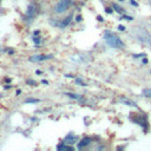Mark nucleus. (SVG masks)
<instances>
[{
	"label": "nucleus",
	"instance_id": "16",
	"mask_svg": "<svg viewBox=\"0 0 151 151\" xmlns=\"http://www.w3.org/2000/svg\"><path fill=\"white\" fill-rule=\"evenodd\" d=\"M32 39H33V43H35L37 45L38 44H40L41 43V37H39V35H33V38H32Z\"/></svg>",
	"mask_w": 151,
	"mask_h": 151
},
{
	"label": "nucleus",
	"instance_id": "23",
	"mask_svg": "<svg viewBox=\"0 0 151 151\" xmlns=\"http://www.w3.org/2000/svg\"><path fill=\"white\" fill-rule=\"evenodd\" d=\"M97 20L100 21V22H103V21H104V18H103L102 16H98V17H97Z\"/></svg>",
	"mask_w": 151,
	"mask_h": 151
},
{
	"label": "nucleus",
	"instance_id": "12",
	"mask_svg": "<svg viewBox=\"0 0 151 151\" xmlns=\"http://www.w3.org/2000/svg\"><path fill=\"white\" fill-rule=\"evenodd\" d=\"M34 103H40V99L37 98H29L25 100V104H34Z\"/></svg>",
	"mask_w": 151,
	"mask_h": 151
},
{
	"label": "nucleus",
	"instance_id": "14",
	"mask_svg": "<svg viewBox=\"0 0 151 151\" xmlns=\"http://www.w3.org/2000/svg\"><path fill=\"white\" fill-rule=\"evenodd\" d=\"M76 84L79 85V86H87V85H86V83H85L82 78H76Z\"/></svg>",
	"mask_w": 151,
	"mask_h": 151
},
{
	"label": "nucleus",
	"instance_id": "4",
	"mask_svg": "<svg viewBox=\"0 0 151 151\" xmlns=\"http://www.w3.org/2000/svg\"><path fill=\"white\" fill-rule=\"evenodd\" d=\"M38 13H39V6L37 4H30L26 10V13H25V18L27 20H33Z\"/></svg>",
	"mask_w": 151,
	"mask_h": 151
},
{
	"label": "nucleus",
	"instance_id": "19",
	"mask_svg": "<svg viewBox=\"0 0 151 151\" xmlns=\"http://www.w3.org/2000/svg\"><path fill=\"white\" fill-rule=\"evenodd\" d=\"M105 12H106L107 14H112V13H113V10H112L111 7H106V8H105Z\"/></svg>",
	"mask_w": 151,
	"mask_h": 151
},
{
	"label": "nucleus",
	"instance_id": "1",
	"mask_svg": "<svg viewBox=\"0 0 151 151\" xmlns=\"http://www.w3.org/2000/svg\"><path fill=\"white\" fill-rule=\"evenodd\" d=\"M104 40L112 48H124L125 47L124 41L120 39L118 35H116L115 33L111 32V31H105L104 32Z\"/></svg>",
	"mask_w": 151,
	"mask_h": 151
},
{
	"label": "nucleus",
	"instance_id": "21",
	"mask_svg": "<svg viewBox=\"0 0 151 151\" xmlns=\"http://www.w3.org/2000/svg\"><path fill=\"white\" fill-rule=\"evenodd\" d=\"M118 31L124 32V31H125V26H123V25H119V26H118Z\"/></svg>",
	"mask_w": 151,
	"mask_h": 151
},
{
	"label": "nucleus",
	"instance_id": "28",
	"mask_svg": "<svg viewBox=\"0 0 151 151\" xmlns=\"http://www.w3.org/2000/svg\"><path fill=\"white\" fill-rule=\"evenodd\" d=\"M41 83H43V84H45V85H47V84H48V82H47V80H43Z\"/></svg>",
	"mask_w": 151,
	"mask_h": 151
},
{
	"label": "nucleus",
	"instance_id": "2",
	"mask_svg": "<svg viewBox=\"0 0 151 151\" xmlns=\"http://www.w3.org/2000/svg\"><path fill=\"white\" fill-rule=\"evenodd\" d=\"M73 5V0H59L54 6V13L56 14H63Z\"/></svg>",
	"mask_w": 151,
	"mask_h": 151
},
{
	"label": "nucleus",
	"instance_id": "18",
	"mask_svg": "<svg viewBox=\"0 0 151 151\" xmlns=\"http://www.w3.org/2000/svg\"><path fill=\"white\" fill-rule=\"evenodd\" d=\"M122 19H124V20H129V21H132V20H133V18L130 17V16H123Z\"/></svg>",
	"mask_w": 151,
	"mask_h": 151
},
{
	"label": "nucleus",
	"instance_id": "26",
	"mask_svg": "<svg viewBox=\"0 0 151 151\" xmlns=\"http://www.w3.org/2000/svg\"><path fill=\"white\" fill-rule=\"evenodd\" d=\"M65 77H67V78H74V76L73 74H66Z\"/></svg>",
	"mask_w": 151,
	"mask_h": 151
},
{
	"label": "nucleus",
	"instance_id": "20",
	"mask_svg": "<svg viewBox=\"0 0 151 151\" xmlns=\"http://www.w3.org/2000/svg\"><path fill=\"white\" fill-rule=\"evenodd\" d=\"M26 83H27V84H30V85H35V84H37V83H35L34 80H32V79H27V80H26Z\"/></svg>",
	"mask_w": 151,
	"mask_h": 151
},
{
	"label": "nucleus",
	"instance_id": "8",
	"mask_svg": "<svg viewBox=\"0 0 151 151\" xmlns=\"http://www.w3.org/2000/svg\"><path fill=\"white\" fill-rule=\"evenodd\" d=\"M77 139H78V137L76 136L74 133H69L66 137H65V139H64V142L66 143V144H73V143H76L77 142Z\"/></svg>",
	"mask_w": 151,
	"mask_h": 151
},
{
	"label": "nucleus",
	"instance_id": "27",
	"mask_svg": "<svg viewBox=\"0 0 151 151\" xmlns=\"http://www.w3.org/2000/svg\"><path fill=\"white\" fill-rule=\"evenodd\" d=\"M39 33H40V31H34V32H33V35H38Z\"/></svg>",
	"mask_w": 151,
	"mask_h": 151
},
{
	"label": "nucleus",
	"instance_id": "24",
	"mask_svg": "<svg viewBox=\"0 0 151 151\" xmlns=\"http://www.w3.org/2000/svg\"><path fill=\"white\" fill-rule=\"evenodd\" d=\"M142 63H143V64H148L149 61H148V59H146V58L144 57V58H143V60H142Z\"/></svg>",
	"mask_w": 151,
	"mask_h": 151
},
{
	"label": "nucleus",
	"instance_id": "6",
	"mask_svg": "<svg viewBox=\"0 0 151 151\" xmlns=\"http://www.w3.org/2000/svg\"><path fill=\"white\" fill-rule=\"evenodd\" d=\"M72 18H73V16H72V14H69L66 18L61 19V20L59 21V24H58V27H60V29H64V27L69 26V25L71 24V21H72Z\"/></svg>",
	"mask_w": 151,
	"mask_h": 151
},
{
	"label": "nucleus",
	"instance_id": "30",
	"mask_svg": "<svg viewBox=\"0 0 151 151\" xmlns=\"http://www.w3.org/2000/svg\"><path fill=\"white\" fill-rule=\"evenodd\" d=\"M118 1H120V3H122V1H124V0H118Z\"/></svg>",
	"mask_w": 151,
	"mask_h": 151
},
{
	"label": "nucleus",
	"instance_id": "22",
	"mask_svg": "<svg viewBox=\"0 0 151 151\" xmlns=\"http://www.w3.org/2000/svg\"><path fill=\"white\" fill-rule=\"evenodd\" d=\"M76 21H77V22H79V21H82V16H80V14H78L77 17H76Z\"/></svg>",
	"mask_w": 151,
	"mask_h": 151
},
{
	"label": "nucleus",
	"instance_id": "3",
	"mask_svg": "<svg viewBox=\"0 0 151 151\" xmlns=\"http://www.w3.org/2000/svg\"><path fill=\"white\" fill-rule=\"evenodd\" d=\"M130 119L132 122H135L136 124L141 125V127L144 129V131H148V117L145 115H141V113H135V115H131Z\"/></svg>",
	"mask_w": 151,
	"mask_h": 151
},
{
	"label": "nucleus",
	"instance_id": "31",
	"mask_svg": "<svg viewBox=\"0 0 151 151\" xmlns=\"http://www.w3.org/2000/svg\"><path fill=\"white\" fill-rule=\"evenodd\" d=\"M0 1H1V0H0Z\"/></svg>",
	"mask_w": 151,
	"mask_h": 151
},
{
	"label": "nucleus",
	"instance_id": "29",
	"mask_svg": "<svg viewBox=\"0 0 151 151\" xmlns=\"http://www.w3.org/2000/svg\"><path fill=\"white\" fill-rule=\"evenodd\" d=\"M16 93H17V96H19V95L21 93V91H20V90H17V92H16Z\"/></svg>",
	"mask_w": 151,
	"mask_h": 151
},
{
	"label": "nucleus",
	"instance_id": "9",
	"mask_svg": "<svg viewBox=\"0 0 151 151\" xmlns=\"http://www.w3.org/2000/svg\"><path fill=\"white\" fill-rule=\"evenodd\" d=\"M120 102L122 103H124L125 105H129V106H133V107H136L137 106V104L135 103V102H132V100H130V99H128V98H124V97H122L120 99Z\"/></svg>",
	"mask_w": 151,
	"mask_h": 151
},
{
	"label": "nucleus",
	"instance_id": "25",
	"mask_svg": "<svg viewBox=\"0 0 151 151\" xmlns=\"http://www.w3.org/2000/svg\"><path fill=\"white\" fill-rule=\"evenodd\" d=\"M130 3H131V4L133 5V6H138V4H137V3L135 1V0H130Z\"/></svg>",
	"mask_w": 151,
	"mask_h": 151
},
{
	"label": "nucleus",
	"instance_id": "15",
	"mask_svg": "<svg viewBox=\"0 0 151 151\" xmlns=\"http://www.w3.org/2000/svg\"><path fill=\"white\" fill-rule=\"evenodd\" d=\"M143 96L146 98H151V89H144L143 90Z\"/></svg>",
	"mask_w": 151,
	"mask_h": 151
},
{
	"label": "nucleus",
	"instance_id": "13",
	"mask_svg": "<svg viewBox=\"0 0 151 151\" xmlns=\"http://www.w3.org/2000/svg\"><path fill=\"white\" fill-rule=\"evenodd\" d=\"M112 8H115V11L118 12L119 14H123V13H124V10H123L120 6H118L117 4H113V5H112Z\"/></svg>",
	"mask_w": 151,
	"mask_h": 151
},
{
	"label": "nucleus",
	"instance_id": "11",
	"mask_svg": "<svg viewBox=\"0 0 151 151\" xmlns=\"http://www.w3.org/2000/svg\"><path fill=\"white\" fill-rule=\"evenodd\" d=\"M65 95H66L67 97L72 98V99H76V100H80V99H83V96H82V95H78V93H73V92H66Z\"/></svg>",
	"mask_w": 151,
	"mask_h": 151
},
{
	"label": "nucleus",
	"instance_id": "17",
	"mask_svg": "<svg viewBox=\"0 0 151 151\" xmlns=\"http://www.w3.org/2000/svg\"><path fill=\"white\" fill-rule=\"evenodd\" d=\"M144 57H146V54H145V53H139V54H133V58H135V59H141V58H144Z\"/></svg>",
	"mask_w": 151,
	"mask_h": 151
},
{
	"label": "nucleus",
	"instance_id": "10",
	"mask_svg": "<svg viewBox=\"0 0 151 151\" xmlns=\"http://www.w3.org/2000/svg\"><path fill=\"white\" fill-rule=\"evenodd\" d=\"M57 150H58V151H61V150H71V151H72V150H73V148H72V146H67L65 142H61L60 144H58Z\"/></svg>",
	"mask_w": 151,
	"mask_h": 151
},
{
	"label": "nucleus",
	"instance_id": "5",
	"mask_svg": "<svg viewBox=\"0 0 151 151\" xmlns=\"http://www.w3.org/2000/svg\"><path fill=\"white\" fill-rule=\"evenodd\" d=\"M53 56L52 54H47V56H43V54H39V56H32L29 58L30 61L32 63H38V61H44V60H48V59H52Z\"/></svg>",
	"mask_w": 151,
	"mask_h": 151
},
{
	"label": "nucleus",
	"instance_id": "7",
	"mask_svg": "<svg viewBox=\"0 0 151 151\" xmlns=\"http://www.w3.org/2000/svg\"><path fill=\"white\" fill-rule=\"evenodd\" d=\"M91 142H92V139L90 137H84L83 139L78 143V145H77V148L79 149V150H82V149H84V148H86L87 145H90L91 144Z\"/></svg>",
	"mask_w": 151,
	"mask_h": 151
}]
</instances>
